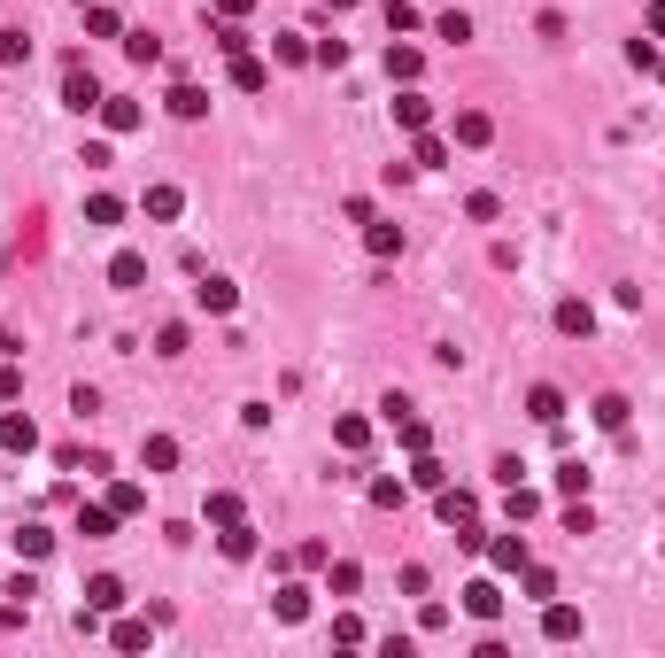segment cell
<instances>
[{
	"label": "cell",
	"instance_id": "cell-1",
	"mask_svg": "<svg viewBox=\"0 0 665 658\" xmlns=\"http://www.w3.org/2000/svg\"><path fill=\"white\" fill-rule=\"evenodd\" d=\"M62 109H78V117L101 109V78H93L86 62H70V70H62Z\"/></svg>",
	"mask_w": 665,
	"mask_h": 658
},
{
	"label": "cell",
	"instance_id": "cell-2",
	"mask_svg": "<svg viewBox=\"0 0 665 658\" xmlns=\"http://www.w3.org/2000/svg\"><path fill=\"white\" fill-rule=\"evenodd\" d=\"M434 511H441V527H480V496L472 488H434Z\"/></svg>",
	"mask_w": 665,
	"mask_h": 658
},
{
	"label": "cell",
	"instance_id": "cell-3",
	"mask_svg": "<svg viewBox=\"0 0 665 658\" xmlns=\"http://www.w3.org/2000/svg\"><path fill=\"white\" fill-rule=\"evenodd\" d=\"M449 132H457V148H488V140H495V117H488V109H457Z\"/></svg>",
	"mask_w": 665,
	"mask_h": 658
},
{
	"label": "cell",
	"instance_id": "cell-4",
	"mask_svg": "<svg viewBox=\"0 0 665 658\" xmlns=\"http://www.w3.org/2000/svg\"><path fill=\"white\" fill-rule=\"evenodd\" d=\"M488 566H495V573H526V535H519V527L488 542Z\"/></svg>",
	"mask_w": 665,
	"mask_h": 658
},
{
	"label": "cell",
	"instance_id": "cell-5",
	"mask_svg": "<svg viewBox=\"0 0 665 658\" xmlns=\"http://www.w3.org/2000/svg\"><path fill=\"white\" fill-rule=\"evenodd\" d=\"M101 132H140V101H116V93H101Z\"/></svg>",
	"mask_w": 665,
	"mask_h": 658
},
{
	"label": "cell",
	"instance_id": "cell-6",
	"mask_svg": "<svg viewBox=\"0 0 665 658\" xmlns=\"http://www.w3.org/2000/svg\"><path fill=\"white\" fill-rule=\"evenodd\" d=\"M395 124H403V132H426V124H434V101H426V93H395Z\"/></svg>",
	"mask_w": 665,
	"mask_h": 658
},
{
	"label": "cell",
	"instance_id": "cell-7",
	"mask_svg": "<svg viewBox=\"0 0 665 658\" xmlns=\"http://www.w3.org/2000/svg\"><path fill=\"white\" fill-rule=\"evenodd\" d=\"M557 333H573V341H588V333H596V310H588L580 295H565V302H557Z\"/></svg>",
	"mask_w": 665,
	"mask_h": 658
},
{
	"label": "cell",
	"instance_id": "cell-8",
	"mask_svg": "<svg viewBox=\"0 0 665 658\" xmlns=\"http://www.w3.org/2000/svg\"><path fill=\"white\" fill-rule=\"evenodd\" d=\"M0 449H16V457H31V449H39V426H31L24 411H8V419H0Z\"/></svg>",
	"mask_w": 665,
	"mask_h": 658
},
{
	"label": "cell",
	"instance_id": "cell-9",
	"mask_svg": "<svg viewBox=\"0 0 665 658\" xmlns=\"http://www.w3.org/2000/svg\"><path fill=\"white\" fill-rule=\"evenodd\" d=\"M542 635H550V643H573V635H580V612H573V604H542Z\"/></svg>",
	"mask_w": 665,
	"mask_h": 658
},
{
	"label": "cell",
	"instance_id": "cell-10",
	"mask_svg": "<svg viewBox=\"0 0 665 658\" xmlns=\"http://www.w3.org/2000/svg\"><path fill=\"white\" fill-rule=\"evenodd\" d=\"M194 302H202L209 318H225L232 302H240V287H232V279H202V287H194Z\"/></svg>",
	"mask_w": 665,
	"mask_h": 658
},
{
	"label": "cell",
	"instance_id": "cell-11",
	"mask_svg": "<svg viewBox=\"0 0 665 658\" xmlns=\"http://www.w3.org/2000/svg\"><path fill=\"white\" fill-rule=\"evenodd\" d=\"M116 604H124V581H116V573H93L86 581V612H116Z\"/></svg>",
	"mask_w": 665,
	"mask_h": 658
},
{
	"label": "cell",
	"instance_id": "cell-12",
	"mask_svg": "<svg viewBox=\"0 0 665 658\" xmlns=\"http://www.w3.org/2000/svg\"><path fill=\"white\" fill-rule=\"evenodd\" d=\"M78 535H86V542H109L116 535V504H86V511H78Z\"/></svg>",
	"mask_w": 665,
	"mask_h": 658
},
{
	"label": "cell",
	"instance_id": "cell-13",
	"mask_svg": "<svg viewBox=\"0 0 665 658\" xmlns=\"http://www.w3.org/2000/svg\"><path fill=\"white\" fill-rule=\"evenodd\" d=\"M147 217H155V225H171L178 210H186V194H178V186H147V202H140Z\"/></svg>",
	"mask_w": 665,
	"mask_h": 658
},
{
	"label": "cell",
	"instance_id": "cell-14",
	"mask_svg": "<svg viewBox=\"0 0 665 658\" xmlns=\"http://www.w3.org/2000/svg\"><path fill=\"white\" fill-rule=\"evenodd\" d=\"M217 550H225L232 566H240V558H256V527H248V519H232L225 535H217Z\"/></svg>",
	"mask_w": 665,
	"mask_h": 658
},
{
	"label": "cell",
	"instance_id": "cell-15",
	"mask_svg": "<svg viewBox=\"0 0 665 658\" xmlns=\"http://www.w3.org/2000/svg\"><path fill=\"white\" fill-rule=\"evenodd\" d=\"M418 70H426V55L395 39V47H387V78H403V86H418Z\"/></svg>",
	"mask_w": 665,
	"mask_h": 658
},
{
	"label": "cell",
	"instance_id": "cell-16",
	"mask_svg": "<svg viewBox=\"0 0 665 658\" xmlns=\"http://www.w3.org/2000/svg\"><path fill=\"white\" fill-rule=\"evenodd\" d=\"M464 612H472V620H495V612H503V589H495V581H472V589H464Z\"/></svg>",
	"mask_w": 665,
	"mask_h": 658
},
{
	"label": "cell",
	"instance_id": "cell-17",
	"mask_svg": "<svg viewBox=\"0 0 665 658\" xmlns=\"http://www.w3.org/2000/svg\"><path fill=\"white\" fill-rule=\"evenodd\" d=\"M526 411H534L542 426H557V419H565V395H557L550 380H542V388H526Z\"/></svg>",
	"mask_w": 665,
	"mask_h": 658
},
{
	"label": "cell",
	"instance_id": "cell-18",
	"mask_svg": "<svg viewBox=\"0 0 665 658\" xmlns=\"http://www.w3.org/2000/svg\"><path fill=\"white\" fill-rule=\"evenodd\" d=\"M140 465H147V473H171V465H178V442H171V434H147V442H140Z\"/></svg>",
	"mask_w": 665,
	"mask_h": 658
},
{
	"label": "cell",
	"instance_id": "cell-19",
	"mask_svg": "<svg viewBox=\"0 0 665 658\" xmlns=\"http://www.w3.org/2000/svg\"><path fill=\"white\" fill-rule=\"evenodd\" d=\"M271 612H279V620H310V589H302V581H287V589H279V597H271Z\"/></svg>",
	"mask_w": 665,
	"mask_h": 658
},
{
	"label": "cell",
	"instance_id": "cell-20",
	"mask_svg": "<svg viewBox=\"0 0 665 658\" xmlns=\"http://www.w3.org/2000/svg\"><path fill=\"white\" fill-rule=\"evenodd\" d=\"M140 279H147V256H132V248H124V256H109V287H124V295H132Z\"/></svg>",
	"mask_w": 665,
	"mask_h": 658
},
{
	"label": "cell",
	"instance_id": "cell-21",
	"mask_svg": "<svg viewBox=\"0 0 665 658\" xmlns=\"http://www.w3.org/2000/svg\"><path fill=\"white\" fill-rule=\"evenodd\" d=\"M387 426H395V442H403L410 457H418V449H434V426H426V419H410V411H403V419H387Z\"/></svg>",
	"mask_w": 665,
	"mask_h": 658
},
{
	"label": "cell",
	"instance_id": "cell-22",
	"mask_svg": "<svg viewBox=\"0 0 665 658\" xmlns=\"http://www.w3.org/2000/svg\"><path fill=\"white\" fill-rule=\"evenodd\" d=\"M410 488H426V496H434V488H449V465H434V457L418 449V457H410Z\"/></svg>",
	"mask_w": 665,
	"mask_h": 658
},
{
	"label": "cell",
	"instance_id": "cell-23",
	"mask_svg": "<svg viewBox=\"0 0 665 658\" xmlns=\"http://www.w3.org/2000/svg\"><path fill=\"white\" fill-rule=\"evenodd\" d=\"M364 248H372V256H403V225H364Z\"/></svg>",
	"mask_w": 665,
	"mask_h": 658
},
{
	"label": "cell",
	"instance_id": "cell-24",
	"mask_svg": "<svg viewBox=\"0 0 665 658\" xmlns=\"http://www.w3.org/2000/svg\"><path fill=\"white\" fill-rule=\"evenodd\" d=\"M202 519H209V527H232V519H248V511H240V496H232V488H217V496L202 504Z\"/></svg>",
	"mask_w": 665,
	"mask_h": 658
},
{
	"label": "cell",
	"instance_id": "cell-25",
	"mask_svg": "<svg viewBox=\"0 0 665 658\" xmlns=\"http://www.w3.org/2000/svg\"><path fill=\"white\" fill-rule=\"evenodd\" d=\"M171 117H186V124L209 117V93H202V86H171Z\"/></svg>",
	"mask_w": 665,
	"mask_h": 658
},
{
	"label": "cell",
	"instance_id": "cell-26",
	"mask_svg": "<svg viewBox=\"0 0 665 658\" xmlns=\"http://www.w3.org/2000/svg\"><path fill=\"white\" fill-rule=\"evenodd\" d=\"M86 39H124V24H116L109 0H93V8H86Z\"/></svg>",
	"mask_w": 665,
	"mask_h": 658
},
{
	"label": "cell",
	"instance_id": "cell-27",
	"mask_svg": "<svg viewBox=\"0 0 665 658\" xmlns=\"http://www.w3.org/2000/svg\"><path fill=\"white\" fill-rule=\"evenodd\" d=\"M263 78H271V70H263L256 55H232V86L240 93H263Z\"/></svg>",
	"mask_w": 665,
	"mask_h": 658
},
{
	"label": "cell",
	"instance_id": "cell-28",
	"mask_svg": "<svg viewBox=\"0 0 665 658\" xmlns=\"http://www.w3.org/2000/svg\"><path fill=\"white\" fill-rule=\"evenodd\" d=\"M511 527H526V519H534V511H542V496H534V488H526V480H511Z\"/></svg>",
	"mask_w": 665,
	"mask_h": 658
},
{
	"label": "cell",
	"instance_id": "cell-29",
	"mask_svg": "<svg viewBox=\"0 0 665 658\" xmlns=\"http://www.w3.org/2000/svg\"><path fill=\"white\" fill-rule=\"evenodd\" d=\"M109 504H116V519H132V511L147 504V488H140V480H116V488H109Z\"/></svg>",
	"mask_w": 665,
	"mask_h": 658
},
{
	"label": "cell",
	"instance_id": "cell-30",
	"mask_svg": "<svg viewBox=\"0 0 665 658\" xmlns=\"http://www.w3.org/2000/svg\"><path fill=\"white\" fill-rule=\"evenodd\" d=\"M410 163H418V171H441V163H449V140H434V132H418V155H410Z\"/></svg>",
	"mask_w": 665,
	"mask_h": 658
},
{
	"label": "cell",
	"instance_id": "cell-31",
	"mask_svg": "<svg viewBox=\"0 0 665 658\" xmlns=\"http://www.w3.org/2000/svg\"><path fill=\"white\" fill-rule=\"evenodd\" d=\"M596 426L619 434V426H627V395H596Z\"/></svg>",
	"mask_w": 665,
	"mask_h": 658
},
{
	"label": "cell",
	"instance_id": "cell-32",
	"mask_svg": "<svg viewBox=\"0 0 665 658\" xmlns=\"http://www.w3.org/2000/svg\"><path fill=\"white\" fill-rule=\"evenodd\" d=\"M147 643H155L147 620H116V651H147Z\"/></svg>",
	"mask_w": 665,
	"mask_h": 658
},
{
	"label": "cell",
	"instance_id": "cell-33",
	"mask_svg": "<svg viewBox=\"0 0 665 658\" xmlns=\"http://www.w3.org/2000/svg\"><path fill=\"white\" fill-rule=\"evenodd\" d=\"M434 31L449 39V47H464V39H472V16H464V8H449V16H434Z\"/></svg>",
	"mask_w": 665,
	"mask_h": 658
},
{
	"label": "cell",
	"instance_id": "cell-34",
	"mask_svg": "<svg viewBox=\"0 0 665 658\" xmlns=\"http://www.w3.org/2000/svg\"><path fill=\"white\" fill-rule=\"evenodd\" d=\"M86 225H124V202H116V194H93V202H86Z\"/></svg>",
	"mask_w": 665,
	"mask_h": 658
},
{
	"label": "cell",
	"instance_id": "cell-35",
	"mask_svg": "<svg viewBox=\"0 0 665 658\" xmlns=\"http://www.w3.org/2000/svg\"><path fill=\"white\" fill-rule=\"evenodd\" d=\"M16 62H31V39L24 31H0V70H16Z\"/></svg>",
	"mask_w": 665,
	"mask_h": 658
},
{
	"label": "cell",
	"instance_id": "cell-36",
	"mask_svg": "<svg viewBox=\"0 0 665 658\" xmlns=\"http://www.w3.org/2000/svg\"><path fill=\"white\" fill-rule=\"evenodd\" d=\"M526 597H542V604L557 597V573H550V566H534V558H526Z\"/></svg>",
	"mask_w": 665,
	"mask_h": 658
},
{
	"label": "cell",
	"instance_id": "cell-37",
	"mask_svg": "<svg viewBox=\"0 0 665 658\" xmlns=\"http://www.w3.org/2000/svg\"><path fill=\"white\" fill-rule=\"evenodd\" d=\"M403 496H410V480H372V504L379 511H403Z\"/></svg>",
	"mask_w": 665,
	"mask_h": 658
},
{
	"label": "cell",
	"instance_id": "cell-38",
	"mask_svg": "<svg viewBox=\"0 0 665 658\" xmlns=\"http://www.w3.org/2000/svg\"><path fill=\"white\" fill-rule=\"evenodd\" d=\"M557 488H565V496H588V465H580V457H565V465H557Z\"/></svg>",
	"mask_w": 665,
	"mask_h": 658
},
{
	"label": "cell",
	"instance_id": "cell-39",
	"mask_svg": "<svg viewBox=\"0 0 665 658\" xmlns=\"http://www.w3.org/2000/svg\"><path fill=\"white\" fill-rule=\"evenodd\" d=\"M47 550H55V535H47V527H24V535H16V558H47Z\"/></svg>",
	"mask_w": 665,
	"mask_h": 658
},
{
	"label": "cell",
	"instance_id": "cell-40",
	"mask_svg": "<svg viewBox=\"0 0 665 658\" xmlns=\"http://www.w3.org/2000/svg\"><path fill=\"white\" fill-rule=\"evenodd\" d=\"M124 55H132V62H140V70H147V62L163 55V47H155V39H147V31H124Z\"/></svg>",
	"mask_w": 665,
	"mask_h": 658
},
{
	"label": "cell",
	"instance_id": "cell-41",
	"mask_svg": "<svg viewBox=\"0 0 665 658\" xmlns=\"http://www.w3.org/2000/svg\"><path fill=\"white\" fill-rule=\"evenodd\" d=\"M333 442H341V449H364V442H372V426H364V419H341V426H333Z\"/></svg>",
	"mask_w": 665,
	"mask_h": 658
},
{
	"label": "cell",
	"instance_id": "cell-42",
	"mask_svg": "<svg viewBox=\"0 0 665 658\" xmlns=\"http://www.w3.org/2000/svg\"><path fill=\"white\" fill-rule=\"evenodd\" d=\"M310 62H325V70H341V62H348V39H318V47H310Z\"/></svg>",
	"mask_w": 665,
	"mask_h": 658
},
{
	"label": "cell",
	"instance_id": "cell-43",
	"mask_svg": "<svg viewBox=\"0 0 665 658\" xmlns=\"http://www.w3.org/2000/svg\"><path fill=\"white\" fill-rule=\"evenodd\" d=\"M155 357H186V326H163V333H155Z\"/></svg>",
	"mask_w": 665,
	"mask_h": 658
},
{
	"label": "cell",
	"instance_id": "cell-44",
	"mask_svg": "<svg viewBox=\"0 0 665 658\" xmlns=\"http://www.w3.org/2000/svg\"><path fill=\"white\" fill-rule=\"evenodd\" d=\"M387 31H418V8L410 0H387Z\"/></svg>",
	"mask_w": 665,
	"mask_h": 658
},
{
	"label": "cell",
	"instance_id": "cell-45",
	"mask_svg": "<svg viewBox=\"0 0 665 658\" xmlns=\"http://www.w3.org/2000/svg\"><path fill=\"white\" fill-rule=\"evenodd\" d=\"M16 395H24V372H16V364H0V403H16Z\"/></svg>",
	"mask_w": 665,
	"mask_h": 658
},
{
	"label": "cell",
	"instance_id": "cell-46",
	"mask_svg": "<svg viewBox=\"0 0 665 658\" xmlns=\"http://www.w3.org/2000/svg\"><path fill=\"white\" fill-rule=\"evenodd\" d=\"M209 8H217V24H240V16L256 8V0H209Z\"/></svg>",
	"mask_w": 665,
	"mask_h": 658
},
{
	"label": "cell",
	"instance_id": "cell-47",
	"mask_svg": "<svg viewBox=\"0 0 665 658\" xmlns=\"http://www.w3.org/2000/svg\"><path fill=\"white\" fill-rule=\"evenodd\" d=\"M650 39H665V0H658V8H650Z\"/></svg>",
	"mask_w": 665,
	"mask_h": 658
},
{
	"label": "cell",
	"instance_id": "cell-48",
	"mask_svg": "<svg viewBox=\"0 0 665 658\" xmlns=\"http://www.w3.org/2000/svg\"><path fill=\"white\" fill-rule=\"evenodd\" d=\"M325 8H356V0H325Z\"/></svg>",
	"mask_w": 665,
	"mask_h": 658
},
{
	"label": "cell",
	"instance_id": "cell-49",
	"mask_svg": "<svg viewBox=\"0 0 665 658\" xmlns=\"http://www.w3.org/2000/svg\"><path fill=\"white\" fill-rule=\"evenodd\" d=\"M78 8H93V0H78Z\"/></svg>",
	"mask_w": 665,
	"mask_h": 658
}]
</instances>
